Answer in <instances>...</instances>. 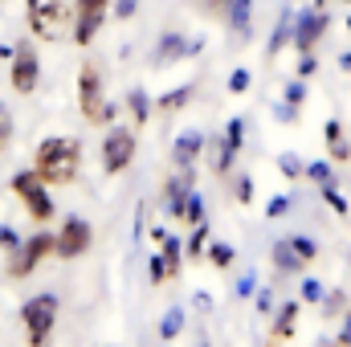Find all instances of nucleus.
<instances>
[{
    "label": "nucleus",
    "mask_w": 351,
    "mask_h": 347,
    "mask_svg": "<svg viewBox=\"0 0 351 347\" xmlns=\"http://www.w3.org/2000/svg\"><path fill=\"white\" fill-rule=\"evenodd\" d=\"M204 250H208V221H200V225H192V237H188V246H184V254L196 261L204 258Z\"/></svg>",
    "instance_id": "obj_24"
},
{
    "label": "nucleus",
    "mask_w": 351,
    "mask_h": 347,
    "mask_svg": "<svg viewBox=\"0 0 351 347\" xmlns=\"http://www.w3.org/2000/svg\"><path fill=\"white\" fill-rule=\"evenodd\" d=\"M106 21H110V0H74V8H70V37H74V45L86 49L90 41L102 33Z\"/></svg>",
    "instance_id": "obj_7"
},
{
    "label": "nucleus",
    "mask_w": 351,
    "mask_h": 347,
    "mask_svg": "<svg viewBox=\"0 0 351 347\" xmlns=\"http://www.w3.org/2000/svg\"><path fill=\"white\" fill-rule=\"evenodd\" d=\"M192 49H200V41H188L184 33H168V37H160V45H156V66H172V62H184Z\"/></svg>",
    "instance_id": "obj_14"
},
{
    "label": "nucleus",
    "mask_w": 351,
    "mask_h": 347,
    "mask_svg": "<svg viewBox=\"0 0 351 347\" xmlns=\"http://www.w3.org/2000/svg\"><path fill=\"white\" fill-rule=\"evenodd\" d=\"M180 331H184V311H168V315H164V323H160V339H164V344H172Z\"/></svg>",
    "instance_id": "obj_28"
},
{
    "label": "nucleus",
    "mask_w": 351,
    "mask_h": 347,
    "mask_svg": "<svg viewBox=\"0 0 351 347\" xmlns=\"http://www.w3.org/2000/svg\"><path fill=\"white\" fill-rule=\"evenodd\" d=\"M290 25H294V16H290V8H286V12L278 16V25H274V37H269V53H265L269 62L282 53V45H286V37H290Z\"/></svg>",
    "instance_id": "obj_22"
},
{
    "label": "nucleus",
    "mask_w": 351,
    "mask_h": 347,
    "mask_svg": "<svg viewBox=\"0 0 351 347\" xmlns=\"http://www.w3.org/2000/svg\"><path fill=\"white\" fill-rule=\"evenodd\" d=\"M298 327V302H286L278 315H274V331H269V344H286Z\"/></svg>",
    "instance_id": "obj_16"
},
{
    "label": "nucleus",
    "mask_w": 351,
    "mask_h": 347,
    "mask_svg": "<svg viewBox=\"0 0 351 347\" xmlns=\"http://www.w3.org/2000/svg\"><path fill=\"white\" fill-rule=\"evenodd\" d=\"M33 172L41 176L49 188H70L82 172V143L70 135H49L33 152Z\"/></svg>",
    "instance_id": "obj_1"
},
{
    "label": "nucleus",
    "mask_w": 351,
    "mask_h": 347,
    "mask_svg": "<svg viewBox=\"0 0 351 347\" xmlns=\"http://www.w3.org/2000/svg\"><path fill=\"white\" fill-rule=\"evenodd\" d=\"M200 152H204V135H200V131H184V135L176 139V147H172L176 168H196Z\"/></svg>",
    "instance_id": "obj_15"
},
{
    "label": "nucleus",
    "mask_w": 351,
    "mask_h": 347,
    "mask_svg": "<svg viewBox=\"0 0 351 347\" xmlns=\"http://www.w3.org/2000/svg\"><path fill=\"white\" fill-rule=\"evenodd\" d=\"M135 152H139V139H135V127H106L102 135V172L106 176H123L135 164Z\"/></svg>",
    "instance_id": "obj_6"
},
{
    "label": "nucleus",
    "mask_w": 351,
    "mask_h": 347,
    "mask_svg": "<svg viewBox=\"0 0 351 347\" xmlns=\"http://www.w3.org/2000/svg\"><path fill=\"white\" fill-rule=\"evenodd\" d=\"M78 110H82V119H86L90 127H114L119 106L106 102L102 74H98L94 62H82V70H78Z\"/></svg>",
    "instance_id": "obj_2"
},
{
    "label": "nucleus",
    "mask_w": 351,
    "mask_h": 347,
    "mask_svg": "<svg viewBox=\"0 0 351 347\" xmlns=\"http://www.w3.org/2000/svg\"><path fill=\"white\" fill-rule=\"evenodd\" d=\"M278 172L286 176V180H298V176L306 172V164H298L294 156H282V160H278Z\"/></svg>",
    "instance_id": "obj_31"
},
{
    "label": "nucleus",
    "mask_w": 351,
    "mask_h": 347,
    "mask_svg": "<svg viewBox=\"0 0 351 347\" xmlns=\"http://www.w3.org/2000/svg\"><path fill=\"white\" fill-rule=\"evenodd\" d=\"M302 98H306V86H302V82H290V86H286V106H294V110H298V106H302Z\"/></svg>",
    "instance_id": "obj_35"
},
{
    "label": "nucleus",
    "mask_w": 351,
    "mask_h": 347,
    "mask_svg": "<svg viewBox=\"0 0 351 347\" xmlns=\"http://www.w3.org/2000/svg\"><path fill=\"white\" fill-rule=\"evenodd\" d=\"M204 258L213 261L217 270H229L237 254H233V246H229V241H208V250H204Z\"/></svg>",
    "instance_id": "obj_25"
},
{
    "label": "nucleus",
    "mask_w": 351,
    "mask_h": 347,
    "mask_svg": "<svg viewBox=\"0 0 351 347\" xmlns=\"http://www.w3.org/2000/svg\"><path fill=\"white\" fill-rule=\"evenodd\" d=\"M311 70H315V53H302V62H298V74H302V78H306V74H311Z\"/></svg>",
    "instance_id": "obj_40"
},
{
    "label": "nucleus",
    "mask_w": 351,
    "mask_h": 347,
    "mask_svg": "<svg viewBox=\"0 0 351 347\" xmlns=\"http://www.w3.org/2000/svg\"><path fill=\"white\" fill-rule=\"evenodd\" d=\"M250 12H254V0H229V8H225V25H229L237 37H245V33H250Z\"/></svg>",
    "instance_id": "obj_17"
},
{
    "label": "nucleus",
    "mask_w": 351,
    "mask_h": 347,
    "mask_svg": "<svg viewBox=\"0 0 351 347\" xmlns=\"http://www.w3.org/2000/svg\"><path fill=\"white\" fill-rule=\"evenodd\" d=\"M290 246H294V250H298V258L306 261V265H311V261L319 258V246H315V241H311V237H290Z\"/></svg>",
    "instance_id": "obj_29"
},
{
    "label": "nucleus",
    "mask_w": 351,
    "mask_h": 347,
    "mask_svg": "<svg viewBox=\"0 0 351 347\" xmlns=\"http://www.w3.org/2000/svg\"><path fill=\"white\" fill-rule=\"evenodd\" d=\"M327 12L323 8H311V12H302V16H294V25H290V41H294V49L298 53H315V45L327 37Z\"/></svg>",
    "instance_id": "obj_11"
},
{
    "label": "nucleus",
    "mask_w": 351,
    "mask_h": 347,
    "mask_svg": "<svg viewBox=\"0 0 351 347\" xmlns=\"http://www.w3.org/2000/svg\"><path fill=\"white\" fill-rule=\"evenodd\" d=\"M343 70L351 74V53H343Z\"/></svg>",
    "instance_id": "obj_41"
},
{
    "label": "nucleus",
    "mask_w": 351,
    "mask_h": 347,
    "mask_svg": "<svg viewBox=\"0 0 351 347\" xmlns=\"http://www.w3.org/2000/svg\"><path fill=\"white\" fill-rule=\"evenodd\" d=\"M335 347H351V311H348V319H343V331H339Z\"/></svg>",
    "instance_id": "obj_39"
},
{
    "label": "nucleus",
    "mask_w": 351,
    "mask_h": 347,
    "mask_svg": "<svg viewBox=\"0 0 351 347\" xmlns=\"http://www.w3.org/2000/svg\"><path fill=\"white\" fill-rule=\"evenodd\" d=\"M323 200H327V204H331V208H335L339 217H348V200H343V196L335 192V184H331V188H323Z\"/></svg>",
    "instance_id": "obj_34"
},
{
    "label": "nucleus",
    "mask_w": 351,
    "mask_h": 347,
    "mask_svg": "<svg viewBox=\"0 0 351 347\" xmlns=\"http://www.w3.org/2000/svg\"><path fill=\"white\" fill-rule=\"evenodd\" d=\"M306 180H315V184H319V188H331V184H335V172H331V164H327V160H315V164H306Z\"/></svg>",
    "instance_id": "obj_27"
},
{
    "label": "nucleus",
    "mask_w": 351,
    "mask_h": 347,
    "mask_svg": "<svg viewBox=\"0 0 351 347\" xmlns=\"http://www.w3.org/2000/svg\"><path fill=\"white\" fill-rule=\"evenodd\" d=\"M192 94H196V86H192V82H184V86L168 90V94H164V98H160V102H156V106H160V110H164V115H176V110H184V106H188V102H192Z\"/></svg>",
    "instance_id": "obj_21"
},
{
    "label": "nucleus",
    "mask_w": 351,
    "mask_h": 347,
    "mask_svg": "<svg viewBox=\"0 0 351 347\" xmlns=\"http://www.w3.org/2000/svg\"><path fill=\"white\" fill-rule=\"evenodd\" d=\"M323 135H327V143H331V160H335V164H348V160H351V147L343 143V123H339V119H327Z\"/></svg>",
    "instance_id": "obj_19"
},
{
    "label": "nucleus",
    "mask_w": 351,
    "mask_h": 347,
    "mask_svg": "<svg viewBox=\"0 0 351 347\" xmlns=\"http://www.w3.org/2000/svg\"><path fill=\"white\" fill-rule=\"evenodd\" d=\"M45 258H53V233L49 229L33 233L29 241H21L16 250H8V278H29Z\"/></svg>",
    "instance_id": "obj_8"
},
{
    "label": "nucleus",
    "mask_w": 351,
    "mask_h": 347,
    "mask_svg": "<svg viewBox=\"0 0 351 347\" xmlns=\"http://www.w3.org/2000/svg\"><path fill=\"white\" fill-rule=\"evenodd\" d=\"M302 302H323V282L319 278H306L302 282Z\"/></svg>",
    "instance_id": "obj_32"
},
{
    "label": "nucleus",
    "mask_w": 351,
    "mask_h": 347,
    "mask_svg": "<svg viewBox=\"0 0 351 347\" xmlns=\"http://www.w3.org/2000/svg\"><path fill=\"white\" fill-rule=\"evenodd\" d=\"M348 33H351V21H348Z\"/></svg>",
    "instance_id": "obj_43"
},
{
    "label": "nucleus",
    "mask_w": 351,
    "mask_h": 347,
    "mask_svg": "<svg viewBox=\"0 0 351 347\" xmlns=\"http://www.w3.org/2000/svg\"><path fill=\"white\" fill-rule=\"evenodd\" d=\"M286 208H290V196H274V200H269V208H265V217H269V221H278Z\"/></svg>",
    "instance_id": "obj_38"
},
{
    "label": "nucleus",
    "mask_w": 351,
    "mask_h": 347,
    "mask_svg": "<svg viewBox=\"0 0 351 347\" xmlns=\"http://www.w3.org/2000/svg\"><path fill=\"white\" fill-rule=\"evenodd\" d=\"M25 21L37 41H62L70 33V8L66 0H25Z\"/></svg>",
    "instance_id": "obj_5"
},
{
    "label": "nucleus",
    "mask_w": 351,
    "mask_h": 347,
    "mask_svg": "<svg viewBox=\"0 0 351 347\" xmlns=\"http://www.w3.org/2000/svg\"><path fill=\"white\" fill-rule=\"evenodd\" d=\"M12 139H16V123H12V110L0 102V156L12 147Z\"/></svg>",
    "instance_id": "obj_26"
},
{
    "label": "nucleus",
    "mask_w": 351,
    "mask_h": 347,
    "mask_svg": "<svg viewBox=\"0 0 351 347\" xmlns=\"http://www.w3.org/2000/svg\"><path fill=\"white\" fill-rule=\"evenodd\" d=\"M127 110H131V123H135V127H147V123H152V98H147V90H131V94H127Z\"/></svg>",
    "instance_id": "obj_20"
},
{
    "label": "nucleus",
    "mask_w": 351,
    "mask_h": 347,
    "mask_svg": "<svg viewBox=\"0 0 351 347\" xmlns=\"http://www.w3.org/2000/svg\"><path fill=\"white\" fill-rule=\"evenodd\" d=\"M233 196H237L241 204H250V200H254V188H250V176H237V188H233Z\"/></svg>",
    "instance_id": "obj_37"
},
{
    "label": "nucleus",
    "mask_w": 351,
    "mask_h": 347,
    "mask_svg": "<svg viewBox=\"0 0 351 347\" xmlns=\"http://www.w3.org/2000/svg\"><path fill=\"white\" fill-rule=\"evenodd\" d=\"M90 246H94V229H90L86 217H66L62 229L53 233V258H62V261L82 258Z\"/></svg>",
    "instance_id": "obj_10"
},
{
    "label": "nucleus",
    "mask_w": 351,
    "mask_h": 347,
    "mask_svg": "<svg viewBox=\"0 0 351 347\" xmlns=\"http://www.w3.org/2000/svg\"><path fill=\"white\" fill-rule=\"evenodd\" d=\"M180 221H184V225H200V221H204V196H200L196 188L188 192V200H184V208H180Z\"/></svg>",
    "instance_id": "obj_23"
},
{
    "label": "nucleus",
    "mask_w": 351,
    "mask_h": 347,
    "mask_svg": "<svg viewBox=\"0 0 351 347\" xmlns=\"http://www.w3.org/2000/svg\"><path fill=\"white\" fill-rule=\"evenodd\" d=\"M245 90H250V70L237 66V70L229 74V94H245Z\"/></svg>",
    "instance_id": "obj_30"
},
{
    "label": "nucleus",
    "mask_w": 351,
    "mask_h": 347,
    "mask_svg": "<svg viewBox=\"0 0 351 347\" xmlns=\"http://www.w3.org/2000/svg\"><path fill=\"white\" fill-rule=\"evenodd\" d=\"M196 8H200V12H208V16H225L229 0H196Z\"/></svg>",
    "instance_id": "obj_36"
},
{
    "label": "nucleus",
    "mask_w": 351,
    "mask_h": 347,
    "mask_svg": "<svg viewBox=\"0 0 351 347\" xmlns=\"http://www.w3.org/2000/svg\"><path fill=\"white\" fill-rule=\"evenodd\" d=\"M135 8H139V0H114V4H110L114 21H131V16H135Z\"/></svg>",
    "instance_id": "obj_33"
},
{
    "label": "nucleus",
    "mask_w": 351,
    "mask_h": 347,
    "mask_svg": "<svg viewBox=\"0 0 351 347\" xmlns=\"http://www.w3.org/2000/svg\"><path fill=\"white\" fill-rule=\"evenodd\" d=\"M315 4H327V0H315Z\"/></svg>",
    "instance_id": "obj_42"
},
{
    "label": "nucleus",
    "mask_w": 351,
    "mask_h": 347,
    "mask_svg": "<svg viewBox=\"0 0 351 347\" xmlns=\"http://www.w3.org/2000/svg\"><path fill=\"white\" fill-rule=\"evenodd\" d=\"M241 139H245V119H229L221 143L213 147V176H221V180L229 176L233 160H237V152H241Z\"/></svg>",
    "instance_id": "obj_12"
},
{
    "label": "nucleus",
    "mask_w": 351,
    "mask_h": 347,
    "mask_svg": "<svg viewBox=\"0 0 351 347\" xmlns=\"http://www.w3.org/2000/svg\"><path fill=\"white\" fill-rule=\"evenodd\" d=\"M274 265H278L282 274H298V270H306V261L298 258V250L290 246V237L274 241Z\"/></svg>",
    "instance_id": "obj_18"
},
{
    "label": "nucleus",
    "mask_w": 351,
    "mask_h": 347,
    "mask_svg": "<svg viewBox=\"0 0 351 347\" xmlns=\"http://www.w3.org/2000/svg\"><path fill=\"white\" fill-rule=\"evenodd\" d=\"M58 294H33L25 307H21V327H25V339L29 347H49L53 339V327H58Z\"/></svg>",
    "instance_id": "obj_3"
},
{
    "label": "nucleus",
    "mask_w": 351,
    "mask_h": 347,
    "mask_svg": "<svg viewBox=\"0 0 351 347\" xmlns=\"http://www.w3.org/2000/svg\"><path fill=\"white\" fill-rule=\"evenodd\" d=\"M12 196L25 204V213H29V221H37V225H49L53 217H58V208H53V196H49V184L41 180V176L33 172V168H25V172H16L12 180Z\"/></svg>",
    "instance_id": "obj_4"
},
{
    "label": "nucleus",
    "mask_w": 351,
    "mask_h": 347,
    "mask_svg": "<svg viewBox=\"0 0 351 347\" xmlns=\"http://www.w3.org/2000/svg\"><path fill=\"white\" fill-rule=\"evenodd\" d=\"M8 86L16 94H33L41 86V53L33 49V41H21L8 58Z\"/></svg>",
    "instance_id": "obj_9"
},
{
    "label": "nucleus",
    "mask_w": 351,
    "mask_h": 347,
    "mask_svg": "<svg viewBox=\"0 0 351 347\" xmlns=\"http://www.w3.org/2000/svg\"><path fill=\"white\" fill-rule=\"evenodd\" d=\"M160 246H164V250L152 254V282H156V286H168V282L180 278V270H184V246H180L176 237H164Z\"/></svg>",
    "instance_id": "obj_13"
}]
</instances>
